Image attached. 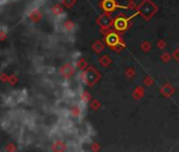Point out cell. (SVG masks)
<instances>
[{
  "label": "cell",
  "instance_id": "7a4b0ae2",
  "mask_svg": "<svg viewBox=\"0 0 179 152\" xmlns=\"http://www.w3.org/2000/svg\"><path fill=\"white\" fill-rule=\"evenodd\" d=\"M104 8L108 11H112L114 8V1L113 0H105L104 1Z\"/></svg>",
  "mask_w": 179,
  "mask_h": 152
},
{
  "label": "cell",
  "instance_id": "3957f363",
  "mask_svg": "<svg viewBox=\"0 0 179 152\" xmlns=\"http://www.w3.org/2000/svg\"><path fill=\"white\" fill-rule=\"evenodd\" d=\"M116 28L117 29H119V30H123V29L125 28V21L124 20H117L116 21Z\"/></svg>",
  "mask_w": 179,
  "mask_h": 152
},
{
  "label": "cell",
  "instance_id": "6da1fadb",
  "mask_svg": "<svg viewBox=\"0 0 179 152\" xmlns=\"http://www.w3.org/2000/svg\"><path fill=\"white\" fill-rule=\"evenodd\" d=\"M107 41L110 46H114V45H116L117 41H118V37L115 34H110L109 37L107 38Z\"/></svg>",
  "mask_w": 179,
  "mask_h": 152
}]
</instances>
